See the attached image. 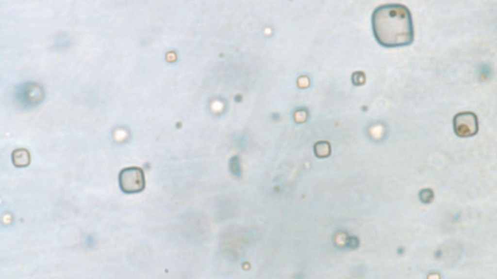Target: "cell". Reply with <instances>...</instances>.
Instances as JSON below:
<instances>
[{
  "label": "cell",
  "mask_w": 497,
  "mask_h": 279,
  "mask_svg": "<svg viewBox=\"0 0 497 279\" xmlns=\"http://www.w3.org/2000/svg\"><path fill=\"white\" fill-rule=\"evenodd\" d=\"M371 25L376 40L383 46H406L414 40L412 14L404 4L387 3L378 6L372 14Z\"/></svg>",
  "instance_id": "6da1fadb"
},
{
  "label": "cell",
  "mask_w": 497,
  "mask_h": 279,
  "mask_svg": "<svg viewBox=\"0 0 497 279\" xmlns=\"http://www.w3.org/2000/svg\"><path fill=\"white\" fill-rule=\"evenodd\" d=\"M118 183L120 189L125 194L139 193L145 187L144 171L137 167L125 168L119 173Z\"/></svg>",
  "instance_id": "7a4b0ae2"
},
{
  "label": "cell",
  "mask_w": 497,
  "mask_h": 279,
  "mask_svg": "<svg viewBox=\"0 0 497 279\" xmlns=\"http://www.w3.org/2000/svg\"><path fill=\"white\" fill-rule=\"evenodd\" d=\"M44 97L43 86L36 82H26L19 85L16 89V100L25 108H31L38 105Z\"/></svg>",
  "instance_id": "3957f363"
},
{
  "label": "cell",
  "mask_w": 497,
  "mask_h": 279,
  "mask_svg": "<svg viewBox=\"0 0 497 279\" xmlns=\"http://www.w3.org/2000/svg\"><path fill=\"white\" fill-rule=\"evenodd\" d=\"M453 126L454 133L459 137L473 136L478 133L479 129L477 116L471 111L458 113L453 118Z\"/></svg>",
  "instance_id": "277c9868"
},
{
  "label": "cell",
  "mask_w": 497,
  "mask_h": 279,
  "mask_svg": "<svg viewBox=\"0 0 497 279\" xmlns=\"http://www.w3.org/2000/svg\"><path fill=\"white\" fill-rule=\"evenodd\" d=\"M11 158L13 165L16 167H25L31 163L30 153L25 148H18L14 150Z\"/></svg>",
  "instance_id": "5b68a950"
},
{
  "label": "cell",
  "mask_w": 497,
  "mask_h": 279,
  "mask_svg": "<svg viewBox=\"0 0 497 279\" xmlns=\"http://www.w3.org/2000/svg\"><path fill=\"white\" fill-rule=\"evenodd\" d=\"M450 245V244L447 245L448 248L446 247L441 248L438 252H437L436 256L440 259L445 258V259H446L447 258L449 259L448 260H450V256L451 258L454 257L455 258L459 256L460 253L459 247H457V245H455L454 248L453 244Z\"/></svg>",
  "instance_id": "8992f818"
},
{
  "label": "cell",
  "mask_w": 497,
  "mask_h": 279,
  "mask_svg": "<svg viewBox=\"0 0 497 279\" xmlns=\"http://www.w3.org/2000/svg\"><path fill=\"white\" fill-rule=\"evenodd\" d=\"M420 201L424 203L431 202L433 199L434 194L431 189L425 188L421 190L419 194Z\"/></svg>",
  "instance_id": "52a82bcc"
},
{
  "label": "cell",
  "mask_w": 497,
  "mask_h": 279,
  "mask_svg": "<svg viewBox=\"0 0 497 279\" xmlns=\"http://www.w3.org/2000/svg\"><path fill=\"white\" fill-rule=\"evenodd\" d=\"M329 148L328 144L325 142L317 143L315 147V154L319 157H325L328 155Z\"/></svg>",
  "instance_id": "ba28073f"
}]
</instances>
